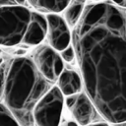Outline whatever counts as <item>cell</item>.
Here are the masks:
<instances>
[{
  "instance_id": "cell-10",
  "label": "cell",
  "mask_w": 126,
  "mask_h": 126,
  "mask_svg": "<svg viewBox=\"0 0 126 126\" xmlns=\"http://www.w3.org/2000/svg\"><path fill=\"white\" fill-rule=\"evenodd\" d=\"M71 0H27L36 12L44 14H58L63 12Z\"/></svg>"
},
{
  "instance_id": "cell-4",
  "label": "cell",
  "mask_w": 126,
  "mask_h": 126,
  "mask_svg": "<svg viewBox=\"0 0 126 126\" xmlns=\"http://www.w3.org/2000/svg\"><path fill=\"white\" fill-rule=\"evenodd\" d=\"M64 105V95L57 86H53L33 108L36 126H59Z\"/></svg>"
},
{
  "instance_id": "cell-6",
  "label": "cell",
  "mask_w": 126,
  "mask_h": 126,
  "mask_svg": "<svg viewBox=\"0 0 126 126\" xmlns=\"http://www.w3.org/2000/svg\"><path fill=\"white\" fill-rule=\"evenodd\" d=\"M47 33L46 38L48 44L57 50L62 51L72 42V32L64 17L58 14H46Z\"/></svg>"
},
{
  "instance_id": "cell-19",
  "label": "cell",
  "mask_w": 126,
  "mask_h": 126,
  "mask_svg": "<svg viewBox=\"0 0 126 126\" xmlns=\"http://www.w3.org/2000/svg\"><path fill=\"white\" fill-rule=\"evenodd\" d=\"M123 1H124V0H111V2L114 3V4H116L117 6H120V5L122 4Z\"/></svg>"
},
{
  "instance_id": "cell-12",
  "label": "cell",
  "mask_w": 126,
  "mask_h": 126,
  "mask_svg": "<svg viewBox=\"0 0 126 126\" xmlns=\"http://www.w3.org/2000/svg\"><path fill=\"white\" fill-rule=\"evenodd\" d=\"M0 126H20L19 122L5 105L0 101Z\"/></svg>"
},
{
  "instance_id": "cell-14",
  "label": "cell",
  "mask_w": 126,
  "mask_h": 126,
  "mask_svg": "<svg viewBox=\"0 0 126 126\" xmlns=\"http://www.w3.org/2000/svg\"><path fill=\"white\" fill-rule=\"evenodd\" d=\"M60 56L67 63H72L74 61V59L76 58V53H75V49H74L72 43L68 47H66L65 49L60 51Z\"/></svg>"
},
{
  "instance_id": "cell-21",
  "label": "cell",
  "mask_w": 126,
  "mask_h": 126,
  "mask_svg": "<svg viewBox=\"0 0 126 126\" xmlns=\"http://www.w3.org/2000/svg\"><path fill=\"white\" fill-rule=\"evenodd\" d=\"M119 7H121V8H123V9H126V0H124L123 2H122V4L119 6Z\"/></svg>"
},
{
  "instance_id": "cell-13",
  "label": "cell",
  "mask_w": 126,
  "mask_h": 126,
  "mask_svg": "<svg viewBox=\"0 0 126 126\" xmlns=\"http://www.w3.org/2000/svg\"><path fill=\"white\" fill-rule=\"evenodd\" d=\"M10 60H7L4 57L0 56V100L3 98L4 94V86H5V78H6V71Z\"/></svg>"
},
{
  "instance_id": "cell-2",
  "label": "cell",
  "mask_w": 126,
  "mask_h": 126,
  "mask_svg": "<svg viewBox=\"0 0 126 126\" xmlns=\"http://www.w3.org/2000/svg\"><path fill=\"white\" fill-rule=\"evenodd\" d=\"M52 87L32 58L18 56L9 61L3 100L20 126H34L33 108Z\"/></svg>"
},
{
  "instance_id": "cell-1",
  "label": "cell",
  "mask_w": 126,
  "mask_h": 126,
  "mask_svg": "<svg viewBox=\"0 0 126 126\" xmlns=\"http://www.w3.org/2000/svg\"><path fill=\"white\" fill-rule=\"evenodd\" d=\"M72 45L85 93L106 122L126 121V12L109 2L85 7Z\"/></svg>"
},
{
  "instance_id": "cell-9",
  "label": "cell",
  "mask_w": 126,
  "mask_h": 126,
  "mask_svg": "<svg viewBox=\"0 0 126 126\" xmlns=\"http://www.w3.org/2000/svg\"><path fill=\"white\" fill-rule=\"evenodd\" d=\"M82 86L81 75L71 69H64L57 80V87L65 96L81 93Z\"/></svg>"
},
{
  "instance_id": "cell-7",
  "label": "cell",
  "mask_w": 126,
  "mask_h": 126,
  "mask_svg": "<svg viewBox=\"0 0 126 126\" xmlns=\"http://www.w3.org/2000/svg\"><path fill=\"white\" fill-rule=\"evenodd\" d=\"M75 121L80 126H88L96 121L99 115L94 104L86 93H79L72 107L69 109ZM100 116V115H99Z\"/></svg>"
},
{
  "instance_id": "cell-16",
  "label": "cell",
  "mask_w": 126,
  "mask_h": 126,
  "mask_svg": "<svg viewBox=\"0 0 126 126\" xmlns=\"http://www.w3.org/2000/svg\"><path fill=\"white\" fill-rule=\"evenodd\" d=\"M62 126H80V125H79L75 120H74V121L69 120V121L65 122V123H64V125H62Z\"/></svg>"
},
{
  "instance_id": "cell-11",
  "label": "cell",
  "mask_w": 126,
  "mask_h": 126,
  "mask_svg": "<svg viewBox=\"0 0 126 126\" xmlns=\"http://www.w3.org/2000/svg\"><path fill=\"white\" fill-rule=\"evenodd\" d=\"M86 0H71L64 12V19L70 28H74L80 21L85 10Z\"/></svg>"
},
{
  "instance_id": "cell-18",
  "label": "cell",
  "mask_w": 126,
  "mask_h": 126,
  "mask_svg": "<svg viewBox=\"0 0 126 126\" xmlns=\"http://www.w3.org/2000/svg\"><path fill=\"white\" fill-rule=\"evenodd\" d=\"M15 1H16L17 5H19V6H24L27 2V0H15Z\"/></svg>"
},
{
  "instance_id": "cell-8",
  "label": "cell",
  "mask_w": 126,
  "mask_h": 126,
  "mask_svg": "<svg viewBox=\"0 0 126 126\" xmlns=\"http://www.w3.org/2000/svg\"><path fill=\"white\" fill-rule=\"evenodd\" d=\"M47 33V21L41 13L32 11L31 21L27 27L21 43L27 45H38Z\"/></svg>"
},
{
  "instance_id": "cell-17",
  "label": "cell",
  "mask_w": 126,
  "mask_h": 126,
  "mask_svg": "<svg viewBox=\"0 0 126 126\" xmlns=\"http://www.w3.org/2000/svg\"><path fill=\"white\" fill-rule=\"evenodd\" d=\"M88 126H108L107 123L105 122H95V123H93V124H90Z\"/></svg>"
},
{
  "instance_id": "cell-22",
  "label": "cell",
  "mask_w": 126,
  "mask_h": 126,
  "mask_svg": "<svg viewBox=\"0 0 126 126\" xmlns=\"http://www.w3.org/2000/svg\"><path fill=\"white\" fill-rule=\"evenodd\" d=\"M93 1H97V2H101V1H103V0H93Z\"/></svg>"
},
{
  "instance_id": "cell-5",
  "label": "cell",
  "mask_w": 126,
  "mask_h": 126,
  "mask_svg": "<svg viewBox=\"0 0 126 126\" xmlns=\"http://www.w3.org/2000/svg\"><path fill=\"white\" fill-rule=\"evenodd\" d=\"M32 60L41 75L52 84L57 82L64 70L63 59L58 51L50 45H39L33 52Z\"/></svg>"
},
{
  "instance_id": "cell-15",
  "label": "cell",
  "mask_w": 126,
  "mask_h": 126,
  "mask_svg": "<svg viewBox=\"0 0 126 126\" xmlns=\"http://www.w3.org/2000/svg\"><path fill=\"white\" fill-rule=\"evenodd\" d=\"M12 6H19V5H17L15 0H0V8L12 7Z\"/></svg>"
},
{
  "instance_id": "cell-23",
  "label": "cell",
  "mask_w": 126,
  "mask_h": 126,
  "mask_svg": "<svg viewBox=\"0 0 126 126\" xmlns=\"http://www.w3.org/2000/svg\"><path fill=\"white\" fill-rule=\"evenodd\" d=\"M0 56H1V49H0Z\"/></svg>"
},
{
  "instance_id": "cell-3",
  "label": "cell",
  "mask_w": 126,
  "mask_h": 126,
  "mask_svg": "<svg viewBox=\"0 0 126 126\" xmlns=\"http://www.w3.org/2000/svg\"><path fill=\"white\" fill-rule=\"evenodd\" d=\"M32 11L25 6L0 8V45L13 46L22 42Z\"/></svg>"
},
{
  "instance_id": "cell-20",
  "label": "cell",
  "mask_w": 126,
  "mask_h": 126,
  "mask_svg": "<svg viewBox=\"0 0 126 126\" xmlns=\"http://www.w3.org/2000/svg\"><path fill=\"white\" fill-rule=\"evenodd\" d=\"M115 126H126V121L125 122H120V123H117V124H114Z\"/></svg>"
}]
</instances>
